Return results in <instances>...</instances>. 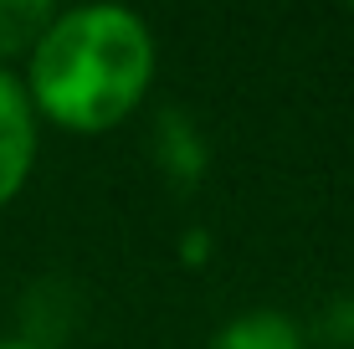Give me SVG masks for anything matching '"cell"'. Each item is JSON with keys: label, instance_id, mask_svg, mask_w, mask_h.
Instances as JSON below:
<instances>
[{"label": "cell", "instance_id": "7a4b0ae2", "mask_svg": "<svg viewBox=\"0 0 354 349\" xmlns=\"http://www.w3.org/2000/svg\"><path fill=\"white\" fill-rule=\"evenodd\" d=\"M36 108L26 82L16 77L10 67H0V206L21 196L31 164H36Z\"/></svg>", "mask_w": 354, "mask_h": 349}, {"label": "cell", "instance_id": "6da1fadb", "mask_svg": "<svg viewBox=\"0 0 354 349\" xmlns=\"http://www.w3.org/2000/svg\"><path fill=\"white\" fill-rule=\"evenodd\" d=\"M26 93L36 118L72 134L124 124L154 82V36L124 6H72L26 57Z\"/></svg>", "mask_w": 354, "mask_h": 349}, {"label": "cell", "instance_id": "3957f363", "mask_svg": "<svg viewBox=\"0 0 354 349\" xmlns=\"http://www.w3.org/2000/svg\"><path fill=\"white\" fill-rule=\"evenodd\" d=\"M205 349H303V334L277 308H252V314L226 319Z\"/></svg>", "mask_w": 354, "mask_h": 349}, {"label": "cell", "instance_id": "5b68a950", "mask_svg": "<svg viewBox=\"0 0 354 349\" xmlns=\"http://www.w3.org/2000/svg\"><path fill=\"white\" fill-rule=\"evenodd\" d=\"M0 349H41L36 339H0Z\"/></svg>", "mask_w": 354, "mask_h": 349}, {"label": "cell", "instance_id": "277c9868", "mask_svg": "<svg viewBox=\"0 0 354 349\" xmlns=\"http://www.w3.org/2000/svg\"><path fill=\"white\" fill-rule=\"evenodd\" d=\"M52 16L46 0H0V67H10V57H31Z\"/></svg>", "mask_w": 354, "mask_h": 349}]
</instances>
